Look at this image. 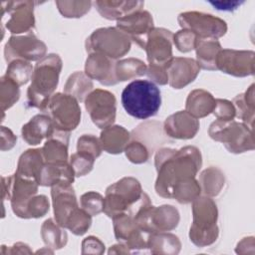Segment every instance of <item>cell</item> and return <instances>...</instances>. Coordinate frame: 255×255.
I'll return each mask as SVG.
<instances>
[{"label": "cell", "instance_id": "6da1fadb", "mask_svg": "<svg viewBox=\"0 0 255 255\" xmlns=\"http://www.w3.org/2000/svg\"><path fill=\"white\" fill-rule=\"evenodd\" d=\"M202 164L200 150L193 145L179 149L162 147L154 157L157 172L155 180L156 193L164 198H170L173 187L185 180L195 178Z\"/></svg>", "mask_w": 255, "mask_h": 255}, {"label": "cell", "instance_id": "7a4b0ae2", "mask_svg": "<svg viewBox=\"0 0 255 255\" xmlns=\"http://www.w3.org/2000/svg\"><path fill=\"white\" fill-rule=\"evenodd\" d=\"M148 195L142 191L139 181L133 177H123L106 189L104 212L114 218L123 213L135 216L136 212L149 203Z\"/></svg>", "mask_w": 255, "mask_h": 255}, {"label": "cell", "instance_id": "3957f363", "mask_svg": "<svg viewBox=\"0 0 255 255\" xmlns=\"http://www.w3.org/2000/svg\"><path fill=\"white\" fill-rule=\"evenodd\" d=\"M62 59L57 54L46 55L37 62L27 90V105L44 111L48 101L54 95L62 70Z\"/></svg>", "mask_w": 255, "mask_h": 255}, {"label": "cell", "instance_id": "277c9868", "mask_svg": "<svg viewBox=\"0 0 255 255\" xmlns=\"http://www.w3.org/2000/svg\"><path fill=\"white\" fill-rule=\"evenodd\" d=\"M122 104L129 116L146 120L155 116L160 108V91L151 81L134 80L125 87Z\"/></svg>", "mask_w": 255, "mask_h": 255}, {"label": "cell", "instance_id": "5b68a950", "mask_svg": "<svg viewBox=\"0 0 255 255\" xmlns=\"http://www.w3.org/2000/svg\"><path fill=\"white\" fill-rule=\"evenodd\" d=\"M193 220L189 230L190 240L199 247L214 243L218 237V210L211 197L198 196L192 201Z\"/></svg>", "mask_w": 255, "mask_h": 255}, {"label": "cell", "instance_id": "8992f818", "mask_svg": "<svg viewBox=\"0 0 255 255\" xmlns=\"http://www.w3.org/2000/svg\"><path fill=\"white\" fill-rule=\"evenodd\" d=\"M209 136L224 144L226 149L232 153H241L253 150L255 147L253 128L236 121L213 122L208 128Z\"/></svg>", "mask_w": 255, "mask_h": 255}, {"label": "cell", "instance_id": "52a82bcc", "mask_svg": "<svg viewBox=\"0 0 255 255\" xmlns=\"http://www.w3.org/2000/svg\"><path fill=\"white\" fill-rule=\"evenodd\" d=\"M131 40L117 27L99 28L86 40L85 47L89 54L100 53L112 60L124 57L130 50Z\"/></svg>", "mask_w": 255, "mask_h": 255}, {"label": "cell", "instance_id": "ba28073f", "mask_svg": "<svg viewBox=\"0 0 255 255\" xmlns=\"http://www.w3.org/2000/svg\"><path fill=\"white\" fill-rule=\"evenodd\" d=\"M43 113L49 116L55 129L61 131L70 132L81 122V108L78 100L65 93L54 94Z\"/></svg>", "mask_w": 255, "mask_h": 255}, {"label": "cell", "instance_id": "9c48e42d", "mask_svg": "<svg viewBox=\"0 0 255 255\" xmlns=\"http://www.w3.org/2000/svg\"><path fill=\"white\" fill-rule=\"evenodd\" d=\"M137 227L147 233L167 232L179 222V212L172 205L152 206L151 202L143 205L134 216Z\"/></svg>", "mask_w": 255, "mask_h": 255}, {"label": "cell", "instance_id": "30bf717a", "mask_svg": "<svg viewBox=\"0 0 255 255\" xmlns=\"http://www.w3.org/2000/svg\"><path fill=\"white\" fill-rule=\"evenodd\" d=\"M177 21L181 29L194 33L197 38L218 39L227 32V24L221 18L198 11L182 12Z\"/></svg>", "mask_w": 255, "mask_h": 255}, {"label": "cell", "instance_id": "8fae6325", "mask_svg": "<svg viewBox=\"0 0 255 255\" xmlns=\"http://www.w3.org/2000/svg\"><path fill=\"white\" fill-rule=\"evenodd\" d=\"M33 1H6L1 3V16L9 17L5 23L6 29L15 35L33 33L35 28Z\"/></svg>", "mask_w": 255, "mask_h": 255}, {"label": "cell", "instance_id": "7c38bea8", "mask_svg": "<svg viewBox=\"0 0 255 255\" xmlns=\"http://www.w3.org/2000/svg\"><path fill=\"white\" fill-rule=\"evenodd\" d=\"M47 46L33 33L23 36H11L4 48V57L7 63L20 59L27 62L40 61L46 56Z\"/></svg>", "mask_w": 255, "mask_h": 255}, {"label": "cell", "instance_id": "4fadbf2b", "mask_svg": "<svg viewBox=\"0 0 255 255\" xmlns=\"http://www.w3.org/2000/svg\"><path fill=\"white\" fill-rule=\"evenodd\" d=\"M85 108L92 122L100 128L112 126L116 120V97L107 90H93L85 100Z\"/></svg>", "mask_w": 255, "mask_h": 255}, {"label": "cell", "instance_id": "5bb4252c", "mask_svg": "<svg viewBox=\"0 0 255 255\" xmlns=\"http://www.w3.org/2000/svg\"><path fill=\"white\" fill-rule=\"evenodd\" d=\"M38 182L18 174L2 177V197L3 200L9 199L12 210L16 214L34 195L38 192Z\"/></svg>", "mask_w": 255, "mask_h": 255}, {"label": "cell", "instance_id": "9a60e30c", "mask_svg": "<svg viewBox=\"0 0 255 255\" xmlns=\"http://www.w3.org/2000/svg\"><path fill=\"white\" fill-rule=\"evenodd\" d=\"M255 53L253 51H238L221 49L216 57V69L234 77L254 75Z\"/></svg>", "mask_w": 255, "mask_h": 255}, {"label": "cell", "instance_id": "2e32d148", "mask_svg": "<svg viewBox=\"0 0 255 255\" xmlns=\"http://www.w3.org/2000/svg\"><path fill=\"white\" fill-rule=\"evenodd\" d=\"M173 34L164 28H153L145 43L147 61L153 65H166L172 58Z\"/></svg>", "mask_w": 255, "mask_h": 255}, {"label": "cell", "instance_id": "e0dca14e", "mask_svg": "<svg viewBox=\"0 0 255 255\" xmlns=\"http://www.w3.org/2000/svg\"><path fill=\"white\" fill-rule=\"evenodd\" d=\"M117 28L126 33L141 49H144L147 36L154 28L153 19L148 11L142 9L118 20Z\"/></svg>", "mask_w": 255, "mask_h": 255}, {"label": "cell", "instance_id": "ac0fdd59", "mask_svg": "<svg viewBox=\"0 0 255 255\" xmlns=\"http://www.w3.org/2000/svg\"><path fill=\"white\" fill-rule=\"evenodd\" d=\"M56 222L65 228L68 219L79 208L72 184H56L51 189Z\"/></svg>", "mask_w": 255, "mask_h": 255}, {"label": "cell", "instance_id": "d6986e66", "mask_svg": "<svg viewBox=\"0 0 255 255\" xmlns=\"http://www.w3.org/2000/svg\"><path fill=\"white\" fill-rule=\"evenodd\" d=\"M200 68L192 58L172 57L166 64L168 84L173 89H181L193 82Z\"/></svg>", "mask_w": 255, "mask_h": 255}, {"label": "cell", "instance_id": "ffe728a7", "mask_svg": "<svg viewBox=\"0 0 255 255\" xmlns=\"http://www.w3.org/2000/svg\"><path fill=\"white\" fill-rule=\"evenodd\" d=\"M199 129V121L186 111H179L170 115L163 123V130L169 137L176 139H190Z\"/></svg>", "mask_w": 255, "mask_h": 255}, {"label": "cell", "instance_id": "44dd1931", "mask_svg": "<svg viewBox=\"0 0 255 255\" xmlns=\"http://www.w3.org/2000/svg\"><path fill=\"white\" fill-rule=\"evenodd\" d=\"M115 68L116 62L111 58L100 53H92L86 60L85 74L102 85L113 86L118 84Z\"/></svg>", "mask_w": 255, "mask_h": 255}, {"label": "cell", "instance_id": "7402d4cb", "mask_svg": "<svg viewBox=\"0 0 255 255\" xmlns=\"http://www.w3.org/2000/svg\"><path fill=\"white\" fill-rule=\"evenodd\" d=\"M55 131L54 125L46 114L34 116L22 127V137L30 145L40 144L43 139L50 138Z\"/></svg>", "mask_w": 255, "mask_h": 255}, {"label": "cell", "instance_id": "603a6c76", "mask_svg": "<svg viewBox=\"0 0 255 255\" xmlns=\"http://www.w3.org/2000/svg\"><path fill=\"white\" fill-rule=\"evenodd\" d=\"M75 172L68 161L47 163L45 162L37 177V182L42 186H54L56 184H72Z\"/></svg>", "mask_w": 255, "mask_h": 255}, {"label": "cell", "instance_id": "cb8c5ba5", "mask_svg": "<svg viewBox=\"0 0 255 255\" xmlns=\"http://www.w3.org/2000/svg\"><path fill=\"white\" fill-rule=\"evenodd\" d=\"M97 11L103 18L108 20H120L136 11L142 10V1H114L98 0L94 2Z\"/></svg>", "mask_w": 255, "mask_h": 255}, {"label": "cell", "instance_id": "d4e9b609", "mask_svg": "<svg viewBox=\"0 0 255 255\" xmlns=\"http://www.w3.org/2000/svg\"><path fill=\"white\" fill-rule=\"evenodd\" d=\"M70 132L55 129L53 135L42 146L41 152L47 163L63 162L68 159V143Z\"/></svg>", "mask_w": 255, "mask_h": 255}, {"label": "cell", "instance_id": "484cf974", "mask_svg": "<svg viewBox=\"0 0 255 255\" xmlns=\"http://www.w3.org/2000/svg\"><path fill=\"white\" fill-rule=\"evenodd\" d=\"M130 138V133L122 126H109L103 128L100 141L105 151L112 154H119L125 151Z\"/></svg>", "mask_w": 255, "mask_h": 255}, {"label": "cell", "instance_id": "4316f807", "mask_svg": "<svg viewBox=\"0 0 255 255\" xmlns=\"http://www.w3.org/2000/svg\"><path fill=\"white\" fill-rule=\"evenodd\" d=\"M196 62L199 68L214 71L216 69V57L222 49L220 42L213 38H197L195 42Z\"/></svg>", "mask_w": 255, "mask_h": 255}, {"label": "cell", "instance_id": "83f0119b", "mask_svg": "<svg viewBox=\"0 0 255 255\" xmlns=\"http://www.w3.org/2000/svg\"><path fill=\"white\" fill-rule=\"evenodd\" d=\"M215 107L214 97L203 89H196L189 93L185 111L195 119H200L211 114Z\"/></svg>", "mask_w": 255, "mask_h": 255}, {"label": "cell", "instance_id": "f1b7e54d", "mask_svg": "<svg viewBox=\"0 0 255 255\" xmlns=\"http://www.w3.org/2000/svg\"><path fill=\"white\" fill-rule=\"evenodd\" d=\"M45 161L41 149H27L19 158L16 172L22 176L32 178L37 181V177Z\"/></svg>", "mask_w": 255, "mask_h": 255}, {"label": "cell", "instance_id": "f546056e", "mask_svg": "<svg viewBox=\"0 0 255 255\" xmlns=\"http://www.w3.org/2000/svg\"><path fill=\"white\" fill-rule=\"evenodd\" d=\"M236 117L242 121L245 125L253 128L254 113H255V101H254V84H252L247 91L237 95L232 102Z\"/></svg>", "mask_w": 255, "mask_h": 255}, {"label": "cell", "instance_id": "4dcf8cb0", "mask_svg": "<svg viewBox=\"0 0 255 255\" xmlns=\"http://www.w3.org/2000/svg\"><path fill=\"white\" fill-rule=\"evenodd\" d=\"M181 244L177 236L166 233V232H156L150 233L147 237V248L154 254H169L178 253Z\"/></svg>", "mask_w": 255, "mask_h": 255}, {"label": "cell", "instance_id": "1f68e13d", "mask_svg": "<svg viewBox=\"0 0 255 255\" xmlns=\"http://www.w3.org/2000/svg\"><path fill=\"white\" fill-rule=\"evenodd\" d=\"M198 182L201 192L205 196H217L221 192L225 183L224 173L218 167L210 166L200 173Z\"/></svg>", "mask_w": 255, "mask_h": 255}, {"label": "cell", "instance_id": "d6a6232c", "mask_svg": "<svg viewBox=\"0 0 255 255\" xmlns=\"http://www.w3.org/2000/svg\"><path fill=\"white\" fill-rule=\"evenodd\" d=\"M94 84L84 72H75L68 78L64 91L74 97L78 102H85L88 95L93 91Z\"/></svg>", "mask_w": 255, "mask_h": 255}, {"label": "cell", "instance_id": "836d02e7", "mask_svg": "<svg viewBox=\"0 0 255 255\" xmlns=\"http://www.w3.org/2000/svg\"><path fill=\"white\" fill-rule=\"evenodd\" d=\"M147 66L139 59L128 58L116 62V78L118 83L132 80L146 74Z\"/></svg>", "mask_w": 255, "mask_h": 255}, {"label": "cell", "instance_id": "e575fe53", "mask_svg": "<svg viewBox=\"0 0 255 255\" xmlns=\"http://www.w3.org/2000/svg\"><path fill=\"white\" fill-rule=\"evenodd\" d=\"M41 235L44 243L54 249H60L67 243V233L56 220L49 218L44 221L41 227Z\"/></svg>", "mask_w": 255, "mask_h": 255}, {"label": "cell", "instance_id": "d590c367", "mask_svg": "<svg viewBox=\"0 0 255 255\" xmlns=\"http://www.w3.org/2000/svg\"><path fill=\"white\" fill-rule=\"evenodd\" d=\"M200 193L201 188L198 180L191 178L176 184L172 189L170 198L175 199L181 204H187L200 196Z\"/></svg>", "mask_w": 255, "mask_h": 255}, {"label": "cell", "instance_id": "8d00e7d4", "mask_svg": "<svg viewBox=\"0 0 255 255\" xmlns=\"http://www.w3.org/2000/svg\"><path fill=\"white\" fill-rule=\"evenodd\" d=\"M50 208V203L46 195H34L16 213L20 218H39L44 216Z\"/></svg>", "mask_w": 255, "mask_h": 255}, {"label": "cell", "instance_id": "74e56055", "mask_svg": "<svg viewBox=\"0 0 255 255\" xmlns=\"http://www.w3.org/2000/svg\"><path fill=\"white\" fill-rule=\"evenodd\" d=\"M33 71L34 68L30 62L17 59L8 63L5 75L20 87L31 80Z\"/></svg>", "mask_w": 255, "mask_h": 255}, {"label": "cell", "instance_id": "f35d334b", "mask_svg": "<svg viewBox=\"0 0 255 255\" xmlns=\"http://www.w3.org/2000/svg\"><path fill=\"white\" fill-rule=\"evenodd\" d=\"M19 98H20L19 86L9 77L4 75L1 78V89H0V104H1L2 113L10 109L19 100Z\"/></svg>", "mask_w": 255, "mask_h": 255}, {"label": "cell", "instance_id": "ab89813d", "mask_svg": "<svg viewBox=\"0 0 255 255\" xmlns=\"http://www.w3.org/2000/svg\"><path fill=\"white\" fill-rule=\"evenodd\" d=\"M57 8L65 18H80L87 14L91 7V1H56Z\"/></svg>", "mask_w": 255, "mask_h": 255}, {"label": "cell", "instance_id": "60d3db41", "mask_svg": "<svg viewBox=\"0 0 255 255\" xmlns=\"http://www.w3.org/2000/svg\"><path fill=\"white\" fill-rule=\"evenodd\" d=\"M92 224V216L83 208H77L70 216L65 228L71 230L75 235L85 234Z\"/></svg>", "mask_w": 255, "mask_h": 255}, {"label": "cell", "instance_id": "b9f144b4", "mask_svg": "<svg viewBox=\"0 0 255 255\" xmlns=\"http://www.w3.org/2000/svg\"><path fill=\"white\" fill-rule=\"evenodd\" d=\"M125 152L128 159L130 162L135 164L146 162L150 155V151L148 147L145 144H143L141 141L134 138L128 141V143L125 148Z\"/></svg>", "mask_w": 255, "mask_h": 255}, {"label": "cell", "instance_id": "7bdbcfd3", "mask_svg": "<svg viewBox=\"0 0 255 255\" xmlns=\"http://www.w3.org/2000/svg\"><path fill=\"white\" fill-rule=\"evenodd\" d=\"M95 157L84 152H75L70 157V164L76 176H84L88 174L94 167Z\"/></svg>", "mask_w": 255, "mask_h": 255}, {"label": "cell", "instance_id": "ee69618b", "mask_svg": "<svg viewBox=\"0 0 255 255\" xmlns=\"http://www.w3.org/2000/svg\"><path fill=\"white\" fill-rule=\"evenodd\" d=\"M81 207L91 216L104 212V197L96 192L89 191L81 196Z\"/></svg>", "mask_w": 255, "mask_h": 255}, {"label": "cell", "instance_id": "f6af8a7d", "mask_svg": "<svg viewBox=\"0 0 255 255\" xmlns=\"http://www.w3.org/2000/svg\"><path fill=\"white\" fill-rule=\"evenodd\" d=\"M103 150L100 138L93 134H83L78 138L77 151L84 152L97 158L101 155Z\"/></svg>", "mask_w": 255, "mask_h": 255}, {"label": "cell", "instance_id": "bcb514c9", "mask_svg": "<svg viewBox=\"0 0 255 255\" xmlns=\"http://www.w3.org/2000/svg\"><path fill=\"white\" fill-rule=\"evenodd\" d=\"M196 39L197 36L194 33L185 29H181L173 35V44L178 51L187 53L194 49Z\"/></svg>", "mask_w": 255, "mask_h": 255}, {"label": "cell", "instance_id": "7dc6e473", "mask_svg": "<svg viewBox=\"0 0 255 255\" xmlns=\"http://www.w3.org/2000/svg\"><path fill=\"white\" fill-rule=\"evenodd\" d=\"M212 114L219 121H233L236 117L235 108L232 102L223 99H215V107Z\"/></svg>", "mask_w": 255, "mask_h": 255}, {"label": "cell", "instance_id": "c3c4849f", "mask_svg": "<svg viewBox=\"0 0 255 255\" xmlns=\"http://www.w3.org/2000/svg\"><path fill=\"white\" fill-rule=\"evenodd\" d=\"M145 75L151 80L152 83H156L158 85H166L168 83L166 65L149 64L147 66Z\"/></svg>", "mask_w": 255, "mask_h": 255}, {"label": "cell", "instance_id": "681fc988", "mask_svg": "<svg viewBox=\"0 0 255 255\" xmlns=\"http://www.w3.org/2000/svg\"><path fill=\"white\" fill-rule=\"evenodd\" d=\"M82 253H103L105 250V245L102 243V241L95 237V236H89L84 239L82 242Z\"/></svg>", "mask_w": 255, "mask_h": 255}, {"label": "cell", "instance_id": "f907efd6", "mask_svg": "<svg viewBox=\"0 0 255 255\" xmlns=\"http://www.w3.org/2000/svg\"><path fill=\"white\" fill-rule=\"evenodd\" d=\"M17 141V137L12 132L11 129H9L6 127H1V150H9L11 149Z\"/></svg>", "mask_w": 255, "mask_h": 255}, {"label": "cell", "instance_id": "816d5d0a", "mask_svg": "<svg viewBox=\"0 0 255 255\" xmlns=\"http://www.w3.org/2000/svg\"><path fill=\"white\" fill-rule=\"evenodd\" d=\"M209 3L213 5L217 10L233 11L237 9L241 4H243L244 1H209Z\"/></svg>", "mask_w": 255, "mask_h": 255}]
</instances>
